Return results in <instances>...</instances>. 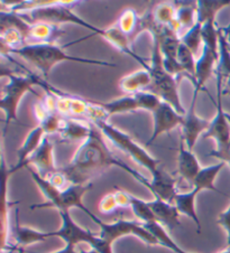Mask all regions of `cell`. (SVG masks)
I'll list each match as a JSON object with an SVG mask.
<instances>
[{
	"label": "cell",
	"mask_w": 230,
	"mask_h": 253,
	"mask_svg": "<svg viewBox=\"0 0 230 253\" xmlns=\"http://www.w3.org/2000/svg\"><path fill=\"white\" fill-rule=\"evenodd\" d=\"M113 166L121 168L145 187L151 188V180L118 159L109 150L105 142L104 134L95 125L92 126L90 137L79 147L69 165L61 168L59 171L66 177L70 185H87L91 184L92 179L104 174Z\"/></svg>",
	"instance_id": "obj_1"
},
{
	"label": "cell",
	"mask_w": 230,
	"mask_h": 253,
	"mask_svg": "<svg viewBox=\"0 0 230 253\" xmlns=\"http://www.w3.org/2000/svg\"><path fill=\"white\" fill-rule=\"evenodd\" d=\"M96 34H91L90 36L84 37V39L78 40L75 42H72L62 46H58L57 44H27L19 48H9L6 46H1V55L2 56H9L11 54L14 55H18L23 57L25 61L31 63L36 69L42 72L44 75L45 80H48L50 72L52 71L53 67L61 62H78L82 63V64H90V65H100V66H109V67H117V64L115 63H109L105 61H98V60H91V58H84V57H74L67 55L64 48L67 46L74 45L76 43L84 41L86 39H90V37L95 36Z\"/></svg>",
	"instance_id": "obj_2"
},
{
	"label": "cell",
	"mask_w": 230,
	"mask_h": 253,
	"mask_svg": "<svg viewBox=\"0 0 230 253\" xmlns=\"http://www.w3.org/2000/svg\"><path fill=\"white\" fill-rule=\"evenodd\" d=\"M26 168L29 170V172H31L34 182L37 184V186L40 187L42 193H43V195L45 196L46 200H48L42 204L33 205L31 208L32 210L54 208L57 209L58 212H62V211L69 212L71 208H78L80 210H82L95 223L100 220V218H98L90 210H88L86 206H84L82 201L84 194H86L89 189H91L92 184L70 185L69 187L61 191V189L53 186L48 179L41 177V175L38 174L37 171L32 169L29 166Z\"/></svg>",
	"instance_id": "obj_3"
},
{
	"label": "cell",
	"mask_w": 230,
	"mask_h": 253,
	"mask_svg": "<svg viewBox=\"0 0 230 253\" xmlns=\"http://www.w3.org/2000/svg\"><path fill=\"white\" fill-rule=\"evenodd\" d=\"M2 77H7L9 79V82L3 84L1 87V100H0V108L5 112L6 117V125L8 126L10 121H18L17 117V110H18V105L20 100L27 92L36 94V92L33 90V86L41 85L45 88V91H55L57 88L50 85H44V82L37 77L36 74H19L15 72H2Z\"/></svg>",
	"instance_id": "obj_4"
},
{
	"label": "cell",
	"mask_w": 230,
	"mask_h": 253,
	"mask_svg": "<svg viewBox=\"0 0 230 253\" xmlns=\"http://www.w3.org/2000/svg\"><path fill=\"white\" fill-rule=\"evenodd\" d=\"M153 40H154V43H153V53L150 70H148L152 77V84L146 92L159 96L162 101L172 105L177 113H180L181 116H185L186 111L181 103L177 90L178 81L176 78H174L164 69L160 42L156 39Z\"/></svg>",
	"instance_id": "obj_5"
},
{
	"label": "cell",
	"mask_w": 230,
	"mask_h": 253,
	"mask_svg": "<svg viewBox=\"0 0 230 253\" xmlns=\"http://www.w3.org/2000/svg\"><path fill=\"white\" fill-rule=\"evenodd\" d=\"M78 3H80V1H61V0H58L53 5L37 8V9L31 11L16 12V14H18L20 18H23L25 22H27L31 25L44 23L59 26L61 24L71 23L79 25V26H82L87 29H90L96 35H100L104 37L105 29H100L87 23L86 20H83L75 12H73L72 9Z\"/></svg>",
	"instance_id": "obj_6"
},
{
	"label": "cell",
	"mask_w": 230,
	"mask_h": 253,
	"mask_svg": "<svg viewBox=\"0 0 230 253\" xmlns=\"http://www.w3.org/2000/svg\"><path fill=\"white\" fill-rule=\"evenodd\" d=\"M93 125L98 126L102 134L106 138H108L115 146L118 147L123 153H126L129 157L133 158L139 166L144 167L145 169L150 171L152 176L159 174L162 168L161 163L153 157L150 153H147L143 147L136 143L128 134L115 128L114 126L108 124L107 121H97L93 122Z\"/></svg>",
	"instance_id": "obj_7"
},
{
	"label": "cell",
	"mask_w": 230,
	"mask_h": 253,
	"mask_svg": "<svg viewBox=\"0 0 230 253\" xmlns=\"http://www.w3.org/2000/svg\"><path fill=\"white\" fill-rule=\"evenodd\" d=\"M100 226L99 238L102 242L101 253H113V243L125 235H136L150 246H157L159 241L146 227L144 223L135 221L118 220L114 223H105L101 220L97 223Z\"/></svg>",
	"instance_id": "obj_8"
},
{
	"label": "cell",
	"mask_w": 230,
	"mask_h": 253,
	"mask_svg": "<svg viewBox=\"0 0 230 253\" xmlns=\"http://www.w3.org/2000/svg\"><path fill=\"white\" fill-rule=\"evenodd\" d=\"M62 217V227L55 232H49L46 234V239L51 237H58L64 240L66 242L65 248L61 251L55 253H76L78 247L81 243H87L91 248L95 249L99 253L102 250V242L99 235L93 234L92 232L84 230L83 227L79 226L72 220L70 212L62 211L59 212Z\"/></svg>",
	"instance_id": "obj_9"
},
{
	"label": "cell",
	"mask_w": 230,
	"mask_h": 253,
	"mask_svg": "<svg viewBox=\"0 0 230 253\" xmlns=\"http://www.w3.org/2000/svg\"><path fill=\"white\" fill-rule=\"evenodd\" d=\"M162 100L150 92H139L133 95H126L122 98L109 101V102H98L109 117L119 113L133 112L136 110H147L152 113L159 107Z\"/></svg>",
	"instance_id": "obj_10"
},
{
	"label": "cell",
	"mask_w": 230,
	"mask_h": 253,
	"mask_svg": "<svg viewBox=\"0 0 230 253\" xmlns=\"http://www.w3.org/2000/svg\"><path fill=\"white\" fill-rule=\"evenodd\" d=\"M216 74V83H217V115L211 120L210 126L208 131L203 133L202 138H214L218 145V148L227 146L230 141V116L225 112L223 107V95H224V78L220 74Z\"/></svg>",
	"instance_id": "obj_11"
},
{
	"label": "cell",
	"mask_w": 230,
	"mask_h": 253,
	"mask_svg": "<svg viewBox=\"0 0 230 253\" xmlns=\"http://www.w3.org/2000/svg\"><path fill=\"white\" fill-rule=\"evenodd\" d=\"M153 117H154V130H153L152 136L148 139L146 146L152 145L161 134L170 132L177 126H182L185 116H181L172 105L162 101L159 107L155 109V111L153 112Z\"/></svg>",
	"instance_id": "obj_12"
},
{
	"label": "cell",
	"mask_w": 230,
	"mask_h": 253,
	"mask_svg": "<svg viewBox=\"0 0 230 253\" xmlns=\"http://www.w3.org/2000/svg\"><path fill=\"white\" fill-rule=\"evenodd\" d=\"M198 92H193V98L191 101V107L189 111H186L184 117V122L182 125V134L181 137L184 139L186 148L190 151H193L195 143L198 141V138L201 133L207 132L211 121L204 120L200 118L195 112V104H197Z\"/></svg>",
	"instance_id": "obj_13"
},
{
	"label": "cell",
	"mask_w": 230,
	"mask_h": 253,
	"mask_svg": "<svg viewBox=\"0 0 230 253\" xmlns=\"http://www.w3.org/2000/svg\"><path fill=\"white\" fill-rule=\"evenodd\" d=\"M53 151L54 142L51 140L49 134H46L35 153L24 164V167H28L32 164L36 167L37 172L41 175V177L48 179L50 176H52L54 172L58 171V168L55 167L54 163Z\"/></svg>",
	"instance_id": "obj_14"
},
{
	"label": "cell",
	"mask_w": 230,
	"mask_h": 253,
	"mask_svg": "<svg viewBox=\"0 0 230 253\" xmlns=\"http://www.w3.org/2000/svg\"><path fill=\"white\" fill-rule=\"evenodd\" d=\"M93 124L79 118H64L62 128L59 130V142L67 143L79 140L86 141L90 137Z\"/></svg>",
	"instance_id": "obj_15"
},
{
	"label": "cell",
	"mask_w": 230,
	"mask_h": 253,
	"mask_svg": "<svg viewBox=\"0 0 230 253\" xmlns=\"http://www.w3.org/2000/svg\"><path fill=\"white\" fill-rule=\"evenodd\" d=\"M219 61V54H216L212 50L203 45L201 56L197 60L195 66V83L194 91L199 92L206 90L204 85L212 74L216 72L217 64Z\"/></svg>",
	"instance_id": "obj_16"
},
{
	"label": "cell",
	"mask_w": 230,
	"mask_h": 253,
	"mask_svg": "<svg viewBox=\"0 0 230 253\" xmlns=\"http://www.w3.org/2000/svg\"><path fill=\"white\" fill-rule=\"evenodd\" d=\"M151 210L154 213L157 223L164 227H168L169 230H174L176 227L181 226L180 221V212L176 209V206L171 203H168L161 198H155L154 201L148 202Z\"/></svg>",
	"instance_id": "obj_17"
},
{
	"label": "cell",
	"mask_w": 230,
	"mask_h": 253,
	"mask_svg": "<svg viewBox=\"0 0 230 253\" xmlns=\"http://www.w3.org/2000/svg\"><path fill=\"white\" fill-rule=\"evenodd\" d=\"M202 167L200 166L197 157L193 151L186 149L184 139H180V148H178L177 158V172L182 179L186 180L187 183H193L195 177L201 171Z\"/></svg>",
	"instance_id": "obj_18"
},
{
	"label": "cell",
	"mask_w": 230,
	"mask_h": 253,
	"mask_svg": "<svg viewBox=\"0 0 230 253\" xmlns=\"http://www.w3.org/2000/svg\"><path fill=\"white\" fill-rule=\"evenodd\" d=\"M61 27L57 25L38 23L31 25L28 44H55V42L64 35Z\"/></svg>",
	"instance_id": "obj_19"
},
{
	"label": "cell",
	"mask_w": 230,
	"mask_h": 253,
	"mask_svg": "<svg viewBox=\"0 0 230 253\" xmlns=\"http://www.w3.org/2000/svg\"><path fill=\"white\" fill-rule=\"evenodd\" d=\"M104 37L108 42H110V43H112L115 47H117L119 50H120V52L125 53L126 55L133 57L134 60L137 61L145 70H147V71L150 70V65L147 64L146 61H145L144 58H142L134 52L133 45H131L129 39L120 31V29L118 28L117 25H114V26L109 27L108 29H105Z\"/></svg>",
	"instance_id": "obj_20"
},
{
	"label": "cell",
	"mask_w": 230,
	"mask_h": 253,
	"mask_svg": "<svg viewBox=\"0 0 230 253\" xmlns=\"http://www.w3.org/2000/svg\"><path fill=\"white\" fill-rule=\"evenodd\" d=\"M152 84V77L147 70H139L134 73L126 75L119 81V87L128 95L139 92H146Z\"/></svg>",
	"instance_id": "obj_21"
},
{
	"label": "cell",
	"mask_w": 230,
	"mask_h": 253,
	"mask_svg": "<svg viewBox=\"0 0 230 253\" xmlns=\"http://www.w3.org/2000/svg\"><path fill=\"white\" fill-rule=\"evenodd\" d=\"M200 192H201V189L193 187L190 192L177 193L175 198H174V205L176 206L178 212L192 218L195 225H197V232L199 234L201 233V222H200L197 211H195V197Z\"/></svg>",
	"instance_id": "obj_22"
},
{
	"label": "cell",
	"mask_w": 230,
	"mask_h": 253,
	"mask_svg": "<svg viewBox=\"0 0 230 253\" xmlns=\"http://www.w3.org/2000/svg\"><path fill=\"white\" fill-rule=\"evenodd\" d=\"M12 238H14V248L19 247L25 248L28 244L45 241L46 234L38 232L36 230L29 229V227H22L19 225V209L15 210V225L12 229Z\"/></svg>",
	"instance_id": "obj_23"
},
{
	"label": "cell",
	"mask_w": 230,
	"mask_h": 253,
	"mask_svg": "<svg viewBox=\"0 0 230 253\" xmlns=\"http://www.w3.org/2000/svg\"><path fill=\"white\" fill-rule=\"evenodd\" d=\"M117 26L120 31L128 37L131 45L142 31V17L137 15V11L133 8H127L123 10L117 20Z\"/></svg>",
	"instance_id": "obj_24"
},
{
	"label": "cell",
	"mask_w": 230,
	"mask_h": 253,
	"mask_svg": "<svg viewBox=\"0 0 230 253\" xmlns=\"http://www.w3.org/2000/svg\"><path fill=\"white\" fill-rule=\"evenodd\" d=\"M153 16L157 24L171 27L178 34L181 26L176 22V7L173 2H162L153 8Z\"/></svg>",
	"instance_id": "obj_25"
},
{
	"label": "cell",
	"mask_w": 230,
	"mask_h": 253,
	"mask_svg": "<svg viewBox=\"0 0 230 253\" xmlns=\"http://www.w3.org/2000/svg\"><path fill=\"white\" fill-rule=\"evenodd\" d=\"M224 166H225V163L220 162L219 164H217V165L202 168L201 171L199 172L198 176L195 177V179L193 180L192 186L198 187L201 189V191H203V189H209V191L223 194L215 186V179L216 177L218 176L220 170L223 169Z\"/></svg>",
	"instance_id": "obj_26"
},
{
	"label": "cell",
	"mask_w": 230,
	"mask_h": 253,
	"mask_svg": "<svg viewBox=\"0 0 230 253\" xmlns=\"http://www.w3.org/2000/svg\"><path fill=\"white\" fill-rule=\"evenodd\" d=\"M176 7V22L181 28L190 29L197 20V1H173Z\"/></svg>",
	"instance_id": "obj_27"
},
{
	"label": "cell",
	"mask_w": 230,
	"mask_h": 253,
	"mask_svg": "<svg viewBox=\"0 0 230 253\" xmlns=\"http://www.w3.org/2000/svg\"><path fill=\"white\" fill-rule=\"evenodd\" d=\"M144 226L146 227V229L150 231L153 235H154L161 246L168 248L175 253H189L183 250V249H181L175 242H174V240L170 237L168 232L165 231L164 226L161 225L160 223L152 222V223H147V224H144Z\"/></svg>",
	"instance_id": "obj_28"
},
{
	"label": "cell",
	"mask_w": 230,
	"mask_h": 253,
	"mask_svg": "<svg viewBox=\"0 0 230 253\" xmlns=\"http://www.w3.org/2000/svg\"><path fill=\"white\" fill-rule=\"evenodd\" d=\"M201 35L203 45L214 53L219 54V27L216 25V17L203 23Z\"/></svg>",
	"instance_id": "obj_29"
},
{
	"label": "cell",
	"mask_w": 230,
	"mask_h": 253,
	"mask_svg": "<svg viewBox=\"0 0 230 253\" xmlns=\"http://www.w3.org/2000/svg\"><path fill=\"white\" fill-rule=\"evenodd\" d=\"M202 22L197 19L193 26L190 29H187L184 35L181 37V43L184 44L186 47H189V49L194 54L195 57L198 56V49L202 43Z\"/></svg>",
	"instance_id": "obj_30"
},
{
	"label": "cell",
	"mask_w": 230,
	"mask_h": 253,
	"mask_svg": "<svg viewBox=\"0 0 230 253\" xmlns=\"http://www.w3.org/2000/svg\"><path fill=\"white\" fill-rule=\"evenodd\" d=\"M177 60L180 62L181 66L183 67L187 74L191 77V81H192L193 85L195 83V66H197V60L198 58L195 57L194 54L191 52L189 47L181 43L180 46H178V50H177Z\"/></svg>",
	"instance_id": "obj_31"
},
{
	"label": "cell",
	"mask_w": 230,
	"mask_h": 253,
	"mask_svg": "<svg viewBox=\"0 0 230 253\" xmlns=\"http://www.w3.org/2000/svg\"><path fill=\"white\" fill-rule=\"evenodd\" d=\"M130 209L133 210L136 217L140 220V223L147 224V223L157 222L154 213L148 205V202L142 201L134 195H130Z\"/></svg>",
	"instance_id": "obj_32"
},
{
	"label": "cell",
	"mask_w": 230,
	"mask_h": 253,
	"mask_svg": "<svg viewBox=\"0 0 230 253\" xmlns=\"http://www.w3.org/2000/svg\"><path fill=\"white\" fill-rule=\"evenodd\" d=\"M118 204L116 201V196H115V192L109 193L107 195H105L102 198L100 204H99V210L102 214H113L118 210Z\"/></svg>",
	"instance_id": "obj_33"
},
{
	"label": "cell",
	"mask_w": 230,
	"mask_h": 253,
	"mask_svg": "<svg viewBox=\"0 0 230 253\" xmlns=\"http://www.w3.org/2000/svg\"><path fill=\"white\" fill-rule=\"evenodd\" d=\"M32 110H33L34 117H35V119L38 121V124H40L41 121H43L45 118H48L50 115H52V113L49 111V109L46 108V105L44 104L43 101H42L40 98H38V101L33 103Z\"/></svg>",
	"instance_id": "obj_34"
},
{
	"label": "cell",
	"mask_w": 230,
	"mask_h": 253,
	"mask_svg": "<svg viewBox=\"0 0 230 253\" xmlns=\"http://www.w3.org/2000/svg\"><path fill=\"white\" fill-rule=\"evenodd\" d=\"M211 157L218 158L221 162H224L225 164H228L230 166V141L228 142L227 146L223 147V148H218L217 150H214L210 153Z\"/></svg>",
	"instance_id": "obj_35"
},
{
	"label": "cell",
	"mask_w": 230,
	"mask_h": 253,
	"mask_svg": "<svg viewBox=\"0 0 230 253\" xmlns=\"http://www.w3.org/2000/svg\"><path fill=\"white\" fill-rule=\"evenodd\" d=\"M218 224H220L223 227H225L226 231L228 233V250H230V206L226 212L221 213L218 217Z\"/></svg>",
	"instance_id": "obj_36"
},
{
	"label": "cell",
	"mask_w": 230,
	"mask_h": 253,
	"mask_svg": "<svg viewBox=\"0 0 230 253\" xmlns=\"http://www.w3.org/2000/svg\"><path fill=\"white\" fill-rule=\"evenodd\" d=\"M225 94L230 95V75L224 82V95Z\"/></svg>",
	"instance_id": "obj_37"
},
{
	"label": "cell",
	"mask_w": 230,
	"mask_h": 253,
	"mask_svg": "<svg viewBox=\"0 0 230 253\" xmlns=\"http://www.w3.org/2000/svg\"><path fill=\"white\" fill-rule=\"evenodd\" d=\"M76 253H99L97 250H95V249H91V250H79L78 248V251H76Z\"/></svg>",
	"instance_id": "obj_38"
},
{
	"label": "cell",
	"mask_w": 230,
	"mask_h": 253,
	"mask_svg": "<svg viewBox=\"0 0 230 253\" xmlns=\"http://www.w3.org/2000/svg\"><path fill=\"white\" fill-rule=\"evenodd\" d=\"M17 251H18V253H25V249L23 247H19L17 248Z\"/></svg>",
	"instance_id": "obj_39"
},
{
	"label": "cell",
	"mask_w": 230,
	"mask_h": 253,
	"mask_svg": "<svg viewBox=\"0 0 230 253\" xmlns=\"http://www.w3.org/2000/svg\"><path fill=\"white\" fill-rule=\"evenodd\" d=\"M221 253H230V250H228V249H227V250H226V251H223Z\"/></svg>",
	"instance_id": "obj_40"
}]
</instances>
